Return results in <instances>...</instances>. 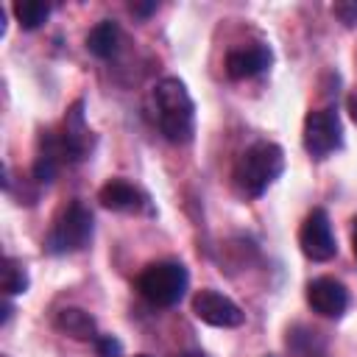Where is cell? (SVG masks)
I'll return each mask as SVG.
<instances>
[{
    "mask_svg": "<svg viewBox=\"0 0 357 357\" xmlns=\"http://www.w3.org/2000/svg\"><path fill=\"white\" fill-rule=\"evenodd\" d=\"M153 106H156V126L167 142L184 145L195 134V103L184 86V81L167 75L153 86Z\"/></svg>",
    "mask_w": 357,
    "mask_h": 357,
    "instance_id": "cell-1",
    "label": "cell"
},
{
    "mask_svg": "<svg viewBox=\"0 0 357 357\" xmlns=\"http://www.w3.org/2000/svg\"><path fill=\"white\" fill-rule=\"evenodd\" d=\"M284 170V151L276 142L259 139L243 151L234 165V187L245 198H259Z\"/></svg>",
    "mask_w": 357,
    "mask_h": 357,
    "instance_id": "cell-2",
    "label": "cell"
},
{
    "mask_svg": "<svg viewBox=\"0 0 357 357\" xmlns=\"http://www.w3.org/2000/svg\"><path fill=\"white\" fill-rule=\"evenodd\" d=\"M92 231H95L92 212L81 201H73L56 215V220H53V226L45 237V248L56 257L84 251L92 243Z\"/></svg>",
    "mask_w": 357,
    "mask_h": 357,
    "instance_id": "cell-3",
    "label": "cell"
},
{
    "mask_svg": "<svg viewBox=\"0 0 357 357\" xmlns=\"http://www.w3.org/2000/svg\"><path fill=\"white\" fill-rule=\"evenodd\" d=\"M190 284V273L181 262L173 259H162V262H151L139 276H137V290L145 301H151L153 307H176Z\"/></svg>",
    "mask_w": 357,
    "mask_h": 357,
    "instance_id": "cell-4",
    "label": "cell"
},
{
    "mask_svg": "<svg viewBox=\"0 0 357 357\" xmlns=\"http://www.w3.org/2000/svg\"><path fill=\"white\" fill-rule=\"evenodd\" d=\"M343 145V126L335 109H315L304 117V151L312 159H326Z\"/></svg>",
    "mask_w": 357,
    "mask_h": 357,
    "instance_id": "cell-5",
    "label": "cell"
},
{
    "mask_svg": "<svg viewBox=\"0 0 357 357\" xmlns=\"http://www.w3.org/2000/svg\"><path fill=\"white\" fill-rule=\"evenodd\" d=\"M298 245H301L304 257L312 262H329L337 254V240H335L332 220H329L326 209L315 206L304 218V223L298 229Z\"/></svg>",
    "mask_w": 357,
    "mask_h": 357,
    "instance_id": "cell-6",
    "label": "cell"
},
{
    "mask_svg": "<svg viewBox=\"0 0 357 357\" xmlns=\"http://www.w3.org/2000/svg\"><path fill=\"white\" fill-rule=\"evenodd\" d=\"M192 312L198 321L218 326V329H234V326H243V321H245V312L229 296H223L212 287H204L192 296Z\"/></svg>",
    "mask_w": 357,
    "mask_h": 357,
    "instance_id": "cell-7",
    "label": "cell"
},
{
    "mask_svg": "<svg viewBox=\"0 0 357 357\" xmlns=\"http://www.w3.org/2000/svg\"><path fill=\"white\" fill-rule=\"evenodd\" d=\"M307 304L324 318H340L349 310V290L332 276H318L307 284Z\"/></svg>",
    "mask_w": 357,
    "mask_h": 357,
    "instance_id": "cell-8",
    "label": "cell"
},
{
    "mask_svg": "<svg viewBox=\"0 0 357 357\" xmlns=\"http://www.w3.org/2000/svg\"><path fill=\"white\" fill-rule=\"evenodd\" d=\"M98 201L112 212H148V215H153L148 195L126 178H109L98 190Z\"/></svg>",
    "mask_w": 357,
    "mask_h": 357,
    "instance_id": "cell-9",
    "label": "cell"
},
{
    "mask_svg": "<svg viewBox=\"0 0 357 357\" xmlns=\"http://www.w3.org/2000/svg\"><path fill=\"white\" fill-rule=\"evenodd\" d=\"M273 53L265 45H243V47H231L226 53V75L231 81H245L259 75L265 67H271Z\"/></svg>",
    "mask_w": 357,
    "mask_h": 357,
    "instance_id": "cell-10",
    "label": "cell"
},
{
    "mask_svg": "<svg viewBox=\"0 0 357 357\" xmlns=\"http://www.w3.org/2000/svg\"><path fill=\"white\" fill-rule=\"evenodd\" d=\"M53 326L73 340H95L98 337L95 318L81 307H61L53 318Z\"/></svg>",
    "mask_w": 357,
    "mask_h": 357,
    "instance_id": "cell-11",
    "label": "cell"
},
{
    "mask_svg": "<svg viewBox=\"0 0 357 357\" xmlns=\"http://www.w3.org/2000/svg\"><path fill=\"white\" fill-rule=\"evenodd\" d=\"M86 50L95 59H112L120 50V25L114 20H100L86 33Z\"/></svg>",
    "mask_w": 357,
    "mask_h": 357,
    "instance_id": "cell-12",
    "label": "cell"
},
{
    "mask_svg": "<svg viewBox=\"0 0 357 357\" xmlns=\"http://www.w3.org/2000/svg\"><path fill=\"white\" fill-rule=\"evenodd\" d=\"M287 351L290 357H326L324 340L307 326H293L287 332Z\"/></svg>",
    "mask_w": 357,
    "mask_h": 357,
    "instance_id": "cell-13",
    "label": "cell"
},
{
    "mask_svg": "<svg viewBox=\"0 0 357 357\" xmlns=\"http://www.w3.org/2000/svg\"><path fill=\"white\" fill-rule=\"evenodd\" d=\"M28 284H31V279H28L25 265L20 259H14V257H6L3 268H0V287H3V293L6 296H20V293L28 290Z\"/></svg>",
    "mask_w": 357,
    "mask_h": 357,
    "instance_id": "cell-14",
    "label": "cell"
},
{
    "mask_svg": "<svg viewBox=\"0 0 357 357\" xmlns=\"http://www.w3.org/2000/svg\"><path fill=\"white\" fill-rule=\"evenodd\" d=\"M14 17L25 31H36L47 22L50 17V6L42 0H17L14 3Z\"/></svg>",
    "mask_w": 357,
    "mask_h": 357,
    "instance_id": "cell-15",
    "label": "cell"
},
{
    "mask_svg": "<svg viewBox=\"0 0 357 357\" xmlns=\"http://www.w3.org/2000/svg\"><path fill=\"white\" fill-rule=\"evenodd\" d=\"M92 343L98 357H123V343L114 335H98Z\"/></svg>",
    "mask_w": 357,
    "mask_h": 357,
    "instance_id": "cell-16",
    "label": "cell"
},
{
    "mask_svg": "<svg viewBox=\"0 0 357 357\" xmlns=\"http://www.w3.org/2000/svg\"><path fill=\"white\" fill-rule=\"evenodd\" d=\"M332 11H335V14L343 20V25H349V28L357 22V6H346V3H337Z\"/></svg>",
    "mask_w": 357,
    "mask_h": 357,
    "instance_id": "cell-17",
    "label": "cell"
},
{
    "mask_svg": "<svg viewBox=\"0 0 357 357\" xmlns=\"http://www.w3.org/2000/svg\"><path fill=\"white\" fill-rule=\"evenodd\" d=\"M156 8H159V6H156L153 0H151V3H131V6H128V11L137 14V17H151Z\"/></svg>",
    "mask_w": 357,
    "mask_h": 357,
    "instance_id": "cell-18",
    "label": "cell"
},
{
    "mask_svg": "<svg viewBox=\"0 0 357 357\" xmlns=\"http://www.w3.org/2000/svg\"><path fill=\"white\" fill-rule=\"evenodd\" d=\"M349 114H351V120L357 123V92L349 95Z\"/></svg>",
    "mask_w": 357,
    "mask_h": 357,
    "instance_id": "cell-19",
    "label": "cell"
},
{
    "mask_svg": "<svg viewBox=\"0 0 357 357\" xmlns=\"http://www.w3.org/2000/svg\"><path fill=\"white\" fill-rule=\"evenodd\" d=\"M351 251H354V259H357V215H354V226H351Z\"/></svg>",
    "mask_w": 357,
    "mask_h": 357,
    "instance_id": "cell-20",
    "label": "cell"
},
{
    "mask_svg": "<svg viewBox=\"0 0 357 357\" xmlns=\"http://www.w3.org/2000/svg\"><path fill=\"white\" fill-rule=\"evenodd\" d=\"M11 312H14V307L6 301V307H3V324H8V318H11Z\"/></svg>",
    "mask_w": 357,
    "mask_h": 357,
    "instance_id": "cell-21",
    "label": "cell"
},
{
    "mask_svg": "<svg viewBox=\"0 0 357 357\" xmlns=\"http://www.w3.org/2000/svg\"><path fill=\"white\" fill-rule=\"evenodd\" d=\"M184 357H204V354H184Z\"/></svg>",
    "mask_w": 357,
    "mask_h": 357,
    "instance_id": "cell-22",
    "label": "cell"
},
{
    "mask_svg": "<svg viewBox=\"0 0 357 357\" xmlns=\"http://www.w3.org/2000/svg\"><path fill=\"white\" fill-rule=\"evenodd\" d=\"M134 357H151V354H134Z\"/></svg>",
    "mask_w": 357,
    "mask_h": 357,
    "instance_id": "cell-23",
    "label": "cell"
}]
</instances>
